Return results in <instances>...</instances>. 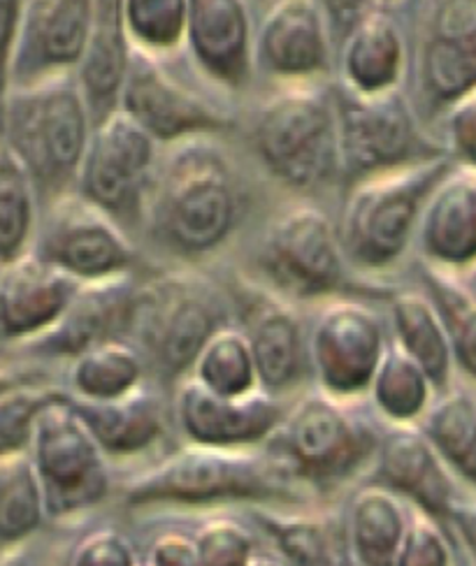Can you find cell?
I'll return each mask as SVG.
<instances>
[{"mask_svg":"<svg viewBox=\"0 0 476 566\" xmlns=\"http://www.w3.org/2000/svg\"><path fill=\"white\" fill-rule=\"evenodd\" d=\"M154 238L179 255L221 247L240 219V191L226 154L211 137L168 145L147 196Z\"/></svg>","mask_w":476,"mask_h":566,"instance_id":"1","label":"cell"},{"mask_svg":"<svg viewBox=\"0 0 476 566\" xmlns=\"http://www.w3.org/2000/svg\"><path fill=\"white\" fill-rule=\"evenodd\" d=\"M258 448V446H256ZM186 443L124 485L128 506H207L224 502L302 504L300 483L268 451Z\"/></svg>","mask_w":476,"mask_h":566,"instance_id":"2","label":"cell"},{"mask_svg":"<svg viewBox=\"0 0 476 566\" xmlns=\"http://www.w3.org/2000/svg\"><path fill=\"white\" fill-rule=\"evenodd\" d=\"M91 128L75 73L10 86L0 114V142L21 160L44 202L75 188Z\"/></svg>","mask_w":476,"mask_h":566,"instance_id":"3","label":"cell"},{"mask_svg":"<svg viewBox=\"0 0 476 566\" xmlns=\"http://www.w3.org/2000/svg\"><path fill=\"white\" fill-rule=\"evenodd\" d=\"M451 165L446 154L427 156L351 181L338 230L346 263L365 272L393 268L414 242L421 211Z\"/></svg>","mask_w":476,"mask_h":566,"instance_id":"4","label":"cell"},{"mask_svg":"<svg viewBox=\"0 0 476 566\" xmlns=\"http://www.w3.org/2000/svg\"><path fill=\"white\" fill-rule=\"evenodd\" d=\"M253 145L268 172L296 191L342 177L335 98L312 82H289L260 101Z\"/></svg>","mask_w":476,"mask_h":566,"instance_id":"5","label":"cell"},{"mask_svg":"<svg viewBox=\"0 0 476 566\" xmlns=\"http://www.w3.org/2000/svg\"><path fill=\"white\" fill-rule=\"evenodd\" d=\"M381 434L319 388L286 409L266 451L304 488H332L374 460Z\"/></svg>","mask_w":476,"mask_h":566,"instance_id":"6","label":"cell"},{"mask_svg":"<svg viewBox=\"0 0 476 566\" xmlns=\"http://www.w3.org/2000/svg\"><path fill=\"white\" fill-rule=\"evenodd\" d=\"M29 455L42 485L46 517L68 521L95 509L110 494L107 455L65 390L50 388L42 399Z\"/></svg>","mask_w":476,"mask_h":566,"instance_id":"7","label":"cell"},{"mask_svg":"<svg viewBox=\"0 0 476 566\" xmlns=\"http://www.w3.org/2000/svg\"><path fill=\"white\" fill-rule=\"evenodd\" d=\"M256 263L266 286L293 304L335 297L349 268L338 228L312 202L277 211L260 240Z\"/></svg>","mask_w":476,"mask_h":566,"instance_id":"8","label":"cell"},{"mask_svg":"<svg viewBox=\"0 0 476 566\" xmlns=\"http://www.w3.org/2000/svg\"><path fill=\"white\" fill-rule=\"evenodd\" d=\"M221 325H226V310L211 283L175 272L139 286L131 329L154 365L179 379Z\"/></svg>","mask_w":476,"mask_h":566,"instance_id":"9","label":"cell"},{"mask_svg":"<svg viewBox=\"0 0 476 566\" xmlns=\"http://www.w3.org/2000/svg\"><path fill=\"white\" fill-rule=\"evenodd\" d=\"M340 168L351 184L427 156L446 154L427 139L402 86L379 93H335Z\"/></svg>","mask_w":476,"mask_h":566,"instance_id":"10","label":"cell"},{"mask_svg":"<svg viewBox=\"0 0 476 566\" xmlns=\"http://www.w3.org/2000/svg\"><path fill=\"white\" fill-rule=\"evenodd\" d=\"M156 168L158 142L116 107L91 128L75 191L118 223L145 219Z\"/></svg>","mask_w":476,"mask_h":566,"instance_id":"11","label":"cell"},{"mask_svg":"<svg viewBox=\"0 0 476 566\" xmlns=\"http://www.w3.org/2000/svg\"><path fill=\"white\" fill-rule=\"evenodd\" d=\"M389 344L384 318L370 304L328 297L307 329L309 371L321 392L351 405L368 395Z\"/></svg>","mask_w":476,"mask_h":566,"instance_id":"12","label":"cell"},{"mask_svg":"<svg viewBox=\"0 0 476 566\" xmlns=\"http://www.w3.org/2000/svg\"><path fill=\"white\" fill-rule=\"evenodd\" d=\"M31 251L75 281L124 274L135 261L122 223L75 188L44 202Z\"/></svg>","mask_w":476,"mask_h":566,"instance_id":"13","label":"cell"},{"mask_svg":"<svg viewBox=\"0 0 476 566\" xmlns=\"http://www.w3.org/2000/svg\"><path fill=\"white\" fill-rule=\"evenodd\" d=\"M118 107L165 147L190 137H214L232 126L224 109L179 82L163 59L139 50L131 52Z\"/></svg>","mask_w":476,"mask_h":566,"instance_id":"14","label":"cell"},{"mask_svg":"<svg viewBox=\"0 0 476 566\" xmlns=\"http://www.w3.org/2000/svg\"><path fill=\"white\" fill-rule=\"evenodd\" d=\"M175 411L188 443L214 448L263 446L281 424L286 407L279 397L253 390L242 397H226L203 388L188 374L177 379Z\"/></svg>","mask_w":476,"mask_h":566,"instance_id":"15","label":"cell"},{"mask_svg":"<svg viewBox=\"0 0 476 566\" xmlns=\"http://www.w3.org/2000/svg\"><path fill=\"white\" fill-rule=\"evenodd\" d=\"M137 291L133 272L80 281L59 321L27 342V348L35 356L73 360L95 344L124 337L131 333Z\"/></svg>","mask_w":476,"mask_h":566,"instance_id":"16","label":"cell"},{"mask_svg":"<svg viewBox=\"0 0 476 566\" xmlns=\"http://www.w3.org/2000/svg\"><path fill=\"white\" fill-rule=\"evenodd\" d=\"M332 29L321 0H272L253 35V63L279 82H312L330 67Z\"/></svg>","mask_w":476,"mask_h":566,"instance_id":"17","label":"cell"},{"mask_svg":"<svg viewBox=\"0 0 476 566\" xmlns=\"http://www.w3.org/2000/svg\"><path fill=\"white\" fill-rule=\"evenodd\" d=\"M240 310L260 390L275 397L291 392L309 369L307 333L296 304L268 286L242 281Z\"/></svg>","mask_w":476,"mask_h":566,"instance_id":"18","label":"cell"},{"mask_svg":"<svg viewBox=\"0 0 476 566\" xmlns=\"http://www.w3.org/2000/svg\"><path fill=\"white\" fill-rule=\"evenodd\" d=\"M93 0H23L10 61V86L75 73Z\"/></svg>","mask_w":476,"mask_h":566,"instance_id":"19","label":"cell"},{"mask_svg":"<svg viewBox=\"0 0 476 566\" xmlns=\"http://www.w3.org/2000/svg\"><path fill=\"white\" fill-rule=\"evenodd\" d=\"M374 483L425 515L446 525L461 500L456 479L444 467L418 424H389L374 455Z\"/></svg>","mask_w":476,"mask_h":566,"instance_id":"20","label":"cell"},{"mask_svg":"<svg viewBox=\"0 0 476 566\" xmlns=\"http://www.w3.org/2000/svg\"><path fill=\"white\" fill-rule=\"evenodd\" d=\"M425 101L446 109L476 88V0H435L418 54Z\"/></svg>","mask_w":476,"mask_h":566,"instance_id":"21","label":"cell"},{"mask_svg":"<svg viewBox=\"0 0 476 566\" xmlns=\"http://www.w3.org/2000/svg\"><path fill=\"white\" fill-rule=\"evenodd\" d=\"M184 46L211 82L242 91L256 67L247 0H188Z\"/></svg>","mask_w":476,"mask_h":566,"instance_id":"22","label":"cell"},{"mask_svg":"<svg viewBox=\"0 0 476 566\" xmlns=\"http://www.w3.org/2000/svg\"><path fill=\"white\" fill-rule=\"evenodd\" d=\"M414 240L427 268L461 276L476 265V170L451 165L421 211Z\"/></svg>","mask_w":476,"mask_h":566,"instance_id":"23","label":"cell"},{"mask_svg":"<svg viewBox=\"0 0 476 566\" xmlns=\"http://www.w3.org/2000/svg\"><path fill=\"white\" fill-rule=\"evenodd\" d=\"M77 283L31 249L0 263V339L27 344L50 329Z\"/></svg>","mask_w":476,"mask_h":566,"instance_id":"24","label":"cell"},{"mask_svg":"<svg viewBox=\"0 0 476 566\" xmlns=\"http://www.w3.org/2000/svg\"><path fill=\"white\" fill-rule=\"evenodd\" d=\"M407 67V42L386 8L368 10L344 33L340 46V86L353 93L397 88Z\"/></svg>","mask_w":476,"mask_h":566,"instance_id":"25","label":"cell"},{"mask_svg":"<svg viewBox=\"0 0 476 566\" xmlns=\"http://www.w3.org/2000/svg\"><path fill=\"white\" fill-rule=\"evenodd\" d=\"M131 52L133 44L124 29L118 0H93L84 52L75 67V80L93 124L118 107Z\"/></svg>","mask_w":476,"mask_h":566,"instance_id":"26","label":"cell"},{"mask_svg":"<svg viewBox=\"0 0 476 566\" xmlns=\"http://www.w3.org/2000/svg\"><path fill=\"white\" fill-rule=\"evenodd\" d=\"M70 397L105 455L145 453L165 432L161 399L145 386L105 402Z\"/></svg>","mask_w":476,"mask_h":566,"instance_id":"27","label":"cell"},{"mask_svg":"<svg viewBox=\"0 0 476 566\" xmlns=\"http://www.w3.org/2000/svg\"><path fill=\"white\" fill-rule=\"evenodd\" d=\"M410 523V506L384 485L370 483L353 494L344 534L353 566H393Z\"/></svg>","mask_w":476,"mask_h":566,"instance_id":"28","label":"cell"},{"mask_svg":"<svg viewBox=\"0 0 476 566\" xmlns=\"http://www.w3.org/2000/svg\"><path fill=\"white\" fill-rule=\"evenodd\" d=\"M253 523L270 536L283 566H353L344 523L335 517L314 511L258 509Z\"/></svg>","mask_w":476,"mask_h":566,"instance_id":"29","label":"cell"},{"mask_svg":"<svg viewBox=\"0 0 476 566\" xmlns=\"http://www.w3.org/2000/svg\"><path fill=\"white\" fill-rule=\"evenodd\" d=\"M389 318L393 344L423 367L437 395L451 390L454 356L439 310L425 291H400L391 297Z\"/></svg>","mask_w":476,"mask_h":566,"instance_id":"30","label":"cell"},{"mask_svg":"<svg viewBox=\"0 0 476 566\" xmlns=\"http://www.w3.org/2000/svg\"><path fill=\"white\" fill-rule=\"evenodd\" d=\"M418 428L451 476L476 492V397L463 390L437 395Z\"/></svg>","mask_w":476,"mask_h":566,"instance_id":"31","label":"cell"},{"mask_svg":"<svg viewBox=\"0 0 476 566\" xmlns=\"http://www.w3.org/2000/svg\"><path fill=\"white\" fill-rule=\"evenodd\" d=\"M145 386V358L124 337L95 344L70 365V395L91 402L124 397Z\"/></svg>","mask_w":476,"mask_h":566,"instance_id":"32","label":"cell"},{"mask_svg":"<svg viewBox=\"0 0 476 566\" xmlns=\"http://www.w3.org/2000/svg\"><path fill=\"white\" fill-rule=\"evenodd\" d=\"M368 397L386 424H418L433 407L437 390L423 367L391 342L372 376Z\"/></svg>","mask_w":476,"mask_h":566,"instance_id":"33","label":"cell"},{"mask_svg":"<svg viewBox=\"0 0 476 566\" xmlns=\"http://www.w3.org/2000/svg\"><path fill=\"white\" fill-rule=\"evenodd\" d=\"M186 374L203 388L226 397H242L260 390L251 344L245 329L228 323L203 344Z\"/></svg>","mask_w":476,"mask_h":566,"instance_id":"34","label":"cell"},{"mask_svg":"<svg viewBox=\"0 0 476 566\" xmlns=\"http://www.w3.org/2000/svg\"><path fill=\"white\" fill-rule=\"evenodd\" d=\"M44 517V494L31 455L0 460V546H21L42 527Z\"/></svg>","mask_w":476,"mask_h":566,"instance_id":"35","label":"cell"},{"mask_svg":"<svg viewBox=\"0 0 476 566\" xmlns=\"http://www.w3.org/2000/svg\"><path fill=\"white\" fill-rule=\"evenodd\" d=\"M38 200L31 175L0 142V263H8L33 247Z\"/></svg>","mask_w":476,"mask_h":566,"instance_id":"36","label":"cell"},{"mask_svg":"<svg viewBox=\"0 0 476 566\" xmlns=\"http://www.w3.org/2000/svg\"><path fill=\"white\" fill-rule=\"evenodd\" d=\"M425 293L431 295L446 325L454 367L476 381V297L463 286L456 274L435 268L423 270Z\"/></svg>","mask_w":476,"mask_h":566,"instance_id":"37","label":"cell"},{"mask_svg":"<svg viewBox=\"0 0 476 566\" xmlns=\"http://www.w3.org/2000/svg\"><path fill=\"white\" fill-rule=\"evenodd\" d=\"M133 50L168 59L184 46L188 0H118Z\"/></svg>","mask_w":476,"mask_h":566,"instance_id":"38","label":"cell"},{"mask_svg":"<svg viewBox=\"0 0 476 566\" xmlns=\"http://www.w3.org/2000/svg\"><path fill=\"white\" fill-rule=\"evenodd\" d=\"M46 392L50 388L38 386L33 379L0 392V460L29 453L35 416Z\"/></svg>","mask_w":476,"mask_h":566,"instance_id":"39","label":"cell"},{"mask_svg":"<svg viewBox=\"0 0 476 566\" xmlns=\"http://www.w3.org/2000/svg\"><path fill=\"white\" fill-rule=\"evenodd\" d=\"M446 525L410 509V523L393 566H456Z\"/></svg>","mask_w":476,"mask_h":566,"instance_id":"40","label":"cell"},{"mask_svg":"<svg viewBox=\"0 0 476 566\" xmlns=\"http://www.w3.org/2000/svg\"><path fill=\"white\" fill-rule=\"evenodd\" d=\"M194 541L203 566H247L256 555L251 532L228 517L207 521Z\"/></svg>","mask_w":476,"mask_h":566,"instance_id":"41","label":"cell"},{"mask_svg":"<svg viewBox=\"0 0 476 566\" xmlns=\"http://www.w3.org/2000/svg\"><path fill=\"white\" fill-rule=\"evenodd\" d=\"M446 156L463 168L476 170V88L446 109Z\"/></svg>","mask_w":476,"mask_h":566,"instance_id":"42","label":"cell"},{"mask_svg":"<svg viewBox=\"0 0 476 566\" xmlns=\"http://www.w3.org/2000/svg\"><path fill=\"white\" fill-rule=\"evenodd\" d=\"M131 541L116 530H95L75 546L70 566H137Z\"/></svg>","mask_w":476,"mask_h":566,"instance_id":"43","label":"cell"},{"mask_svg":"<svg viewBox=\"0 0 476 566\" xmlns=\"http://www.w3.org/2000/svg\"><path fill=\"white\" fill-rule=\"evenodd\" d=\"M149 566H203L196 541L182 532H165L149 546Z\"/></svg>","mask_w":476,"mask_h":566,"instance_id":"44","label":"cell"},{"mask_svg":"<svg viewBox=\"0 0 476 566\" xmlns=\"http://www.w3.org/2000/svg\"><path fill=\"white\" fill-rule=\"evenodd\" d=\"M23 0H0V114L10 91V61L19 31Z\"/></svg>","mask_w":476,"mask_h":566,"instance_id":"45","label":"cell"},{"mask_svg":"<svg viewBox=\"0 0 476 566\" xmlns=\"http://www.w3.org/2000/svg\"><path fill=\"white\" fill-rule=\"evenodd\" d=\"M321 6L328 14L332 35L344 38V33L359 21L368 10L376 8L374 0H321Z\"/></svg>","mask_w":476,"mask_h":566,"instance_id":"46","label":"cell"},{"mask_svg":"<svg viewBox=\"0 0 476 566\" xmlns=\"http://www.w3.org/2000/svg\"><path fill=\"white\" fill-rule=\"evenodd\" d=\"M446 525L454 527L476 566V500H458L448 513Z\"/></svg>","mask_w":476,"mask_h":566,"instance_id":"47","label":"cell"},{"mask_svg":"<svg viewBox=\"0 0 476 566\" xmlns=\"http://www.w3.org/2000/svg\"><path fill=\"white\" fill-rule=\"evenodd\" d=\"M31 376L29 374H21V371H14V369H0V392L21 384V381H29Z\"/></svg>","mask_w":476,"mask_h":566,"instance_id":"48","label":"cell"},{"mask_svg":"<svg viewBox=\"0 0 476 566\" xmlns=\"http://www.w3.org/2000/svg\"><path fill=\"white\" fill-rule=\"evenodd\" d=\"M0 566H31V564H29L27 555H23L19 551V546H17V548H12L10 553H6L3 557H0Z\"/></svg>","mask_w":476,"mask_h":566,"instance_id":"49","label":"cell"},{"mask_svg":"<svg viewBox=\"0 0 476 566\" xmlns=\"http://www.w3.org/2000/svg\"><path fill=\"white\" fill-rule=\"evenodd\" d=\"M247 566H283V564L277 559V555L272 557L266 553H256Z\"/></svg>","mask_w":476,"mask_h":566,"instance_id":"50","label":"cell"},{"mask_svg":"<svg viewBox=\"0 0 476 566\" xmlns=\"http://www.w3.org/2000/svg\"><path fill=\"white\" fill-rule=\"evenodd\" d=\"M458 279L463 281V286L476 297V265H472V268H469L465 274H461Z\"/></svg>","mask_w":476,"mask_h":566,"instance_id":"51","label":"cell"},{"mask_svg":"<svg viewBox=\"0 0 476 566\" xmlns=\"http://www.w3.org/2000/svg\"><path fill=\"white\" fill-rule=\"evenodd\" d=\"M374 3L379 6V8H386V6H391V3H395V0H374Z\"/></svg>","mask_w":476,"mask_h":566,"instance_id":"52","label":"cell"},{"mask_svg":"<svg viewBox=\"0 0 476 566\" xmlns=\"http://www.w3.org/2000/svg\"><path fill=\"white\" fill-rule=\"evenodd\" d=\"M137 566H149V564H147V562H139V564H137Z\"/></svg>","mask_w":476,"mask_h":566,"instance_id":"53","label":"cell"}]
</instances>
